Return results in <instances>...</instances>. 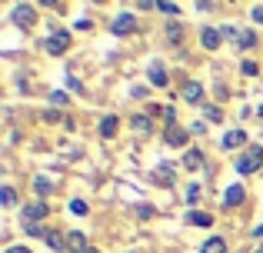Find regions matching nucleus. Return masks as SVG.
Returning <instances> with one entry per match:
<instances>
[{
    "mask_svg": "<svg viewBox=\"0 0 263 253\" xmlns=\"http://www.w3.org/2000/svg\"><path fill=\"white\" fill-rule=\"evenodd\" d=\"M260 163H263V147H260V143H253V147H247V153L237 157V163H233V167H237V173L247 177V173H257Z\"/></svg>",
    "mask_w": 263,
    "mask_h": 253,
    "instance_id": "nucleus-1",
    "label": "nucleus"
},
{
    "mask_svg": "<svg viewBox=\"0 0 263 253\" xmlns=\"http://www.w3.org/2000/svg\"><path fill=\"white\" fill-rule=\"evenodd\" d=\"M220 30H223L227 40H233V44L243 47V50H250V47L257 44V33H250V30H237V27H220Z\"/></svg>",
    "mask_w": 263,
    "mask_h": 253,
    "instance_id": "nucleus-2",
    "label": "nucleus"
},
{
    "mask_svg": "<svg viewBox=\"0 0 263 253\" xmlns=\"http://www.w3.org/2000/svg\"><path fill=\"white\" fill-rule=\"evenodd\" d=\"M67 47H70V33L67 30H53L50 40H47V50H50L53 57H60V53H67Z\"/></svg>",
    "mask_w": 263,
    "mask_h": 253,
    "instance_id": "nucleus-3",
    "label": "nucleus"
},
{
    "mask_svg": "<svg viewBox=\"0 0 263 253\" xmlns=\"http://www.w3.org/2000/svg\"><path fill=\"white\" fill-rule=\"evenodd\" d=\"M10 17H13V24H17V27H33L37 13H33V7H30V4H17Z\"/></svg>",
    "mask_w": 263,
    "mask_h": 253,
    "instance_id": "nucleus-4",
    "label": "nucleus"
},
{
    "mask_svg": "<svg viewBox=\"0 0 263 253\" xmlns=\"http://www.w3.org/2000/svg\"><path fill=\"white\" fill-rule=\"evenodd\" d=\"M110 30L117 33V37H123V33H130V30H137V17L134 13H120V17L110 24Z\"/></svg>",
    "mask_w": 263,
    "mask_h": 253,
    "instance_id": "nucleus-5",
    "label": "nucleus"
},
{
    "mask_svg": "<svg viewBox=\"0 0 263 253\" xmlns=\"http://www.w3.org/2000/svg\"><path fill=\"white\" fill-rule=\"evenodd\" d=\"M44 217H50L47 203H27V207H24V223H40Z\"/></svg>",
    "mask_w": 263,
    "mask_h": 253,
    "instance_id": "nucleus-6",
    "label": "nucleus"
},
{
    "mask_svg": "<svg viewBox=\"0 0 263 253\" xmlns=\"http://www.w3.org/2000/svg\"><path fill=\"white\" fill-rule=\"evenodd\" d=\"M180 97H183L186 104H200V100H203V84H197V80H186L183 90H180Z\"/></svg>",
    "mask_w": 263,
    "mask_h": 253,
    "instance_id": "nucleus-7",
    "label": "nucleus"
},
{
    "mask_svg": "<svg viewBox=\"0 0 263 253\" xmlns=\"http://www.w3.org/2000/svg\"><path fill=\"white\" fill-rule=\"evenodd\" d=\"M220 40H223V30H213V27H206V30L200 33V44H203V50H217Z\"/></svg>",
    "mask_w": 263,
    "mask_h": 253,
    "instance_id": "nucleus-8",
    "label": "nucleus"
},
{
    "mask_svg": "<svg viewBox=\"0 0 263 253\" xmlns=\"http://www.w3.org/2000/svg\"><path fill=\"white\" fill-rule=\"evenodd\" d=\"M67 247H70V253H87L90 243H87V237L80 233V230H73V233H67Z\"/></svg>",
    "mask_w": 263,
    "mask_h": 253,
    "instance_id": "nucleus-9",
    "label": "nucleus"
},
{
    "mask_svg": "<svg viewBox=\"0 0 263 253\" xmlns=\"http://www.w3.org/2000/svg\"><path fill=\"white\" fill-rule=\"evenodd\" d=\"M163 140H167L170 147H183V143H186V130H180V127L174 124V127L163 130Z\"/></svg>",
    "mask_w": 263,
    "mask_h": 253,
    "instance_id": "nucleus-10",
    "label": "nucleus"
},
{
    "mask_svg": "<svg viewBox=\"0 0 263 253\" xmlns=\"http://www.w3.org/2000/svg\"><path fill=\"white\" fill-rule=\"evenodd\" d=\"M237 203H243V183H233L223 193V207H237Z\"/></svg>",
    "mask_w": 263,
    "mask_h": 253,
    "instance_id": "nucleus-11",
    "label": "nucleus"
},
{
    "mask_svg": "<svg viewBox=\"0 0 263 253\" xmlns=\"http://www.w3.org/2000/svg\"><path fill=\"white\" fill-rule=\"evenodd\" d=\"M183 167H186V170H200V167H203V153H200L197 147H190V150L183 153Z\"/></svg>",
    "mask_w": 263,
    "mask_h": 253,
    "instance_id": "nucleus-12",
    "label": "nucleus"
},
{
    "mask_svg": "<svg viewBox=\"0 0 263 253\" xmlns=\"http://www.w3.org/2000/svg\"><path fill=\"white\" fill-rule=\"evenodd\" d=\"M154 180H160L163 187H174V167H170V163H160V167L154 170Z\"/></svg>",
    "mask_w": 263,
    "mask_h": 253,
    "instance_id": "nucleus-13",
    "label": "nucleus"
},
{
    "mask_svg": "<svg viewBox=\"0 0 263 253\" xmlns=\"http://www.w3.org/2000/svg\"><path fill=\"white\" fill-rule=\"evenodd\" d=\"M186 220H190L193 227H213V217L203 213V210H190V213H186Z\"/></svg>",
    "mask_w": 263,
    "mask_h": 253,
    "instance_id": "nucleus-14",
    "label": "nucleus"
},
{
    "mask_svg": "<svg viewBox=\"0 0 263 253\" xmlns=\"http://www.w3.org/2000/svg\"><path fill=\"white\" fill-rule=\"evenodd\" d=\"M200 253H227V240L223 237H210V240L200 247Z\"/></svg>",
    "mask_w": 263,
    "mask_h": 253,
    "instance_id": "nucleus-15",
    "label": "nucleus"
},
{
    "mask_svg": "<svg viewBox=\"0 0 263 253\" xmlns=\"http://www.w3.org/2000/svg\"><path fill=\"white\" fill-rule=\"evenodd\" d=\"M243 143H247V133H243V130H230V133L223 137V147H227V150H233V147H243Z\"/></svg>",
    "mask_w": 263,
    "mask_h": 253,
    "instance_id": "nucleus-16",
    "label": "nucleus"
},
{
    "mask_svg": "<svg viewBox=\"0 0 263 253\" xmlns=\"http://www.w3.org/2000/svg\"><path fill=\"white\" fill-rule=\"evenodd\" d=\"M150 84L154 87H167V70L160 64H150Z\"/></svg>",
    "mask_w": 263,
    "mask_h": 253,
    "instance_id": "nucleus-17",
    "label": "nucleus"
},
{
    "mask_svg": "<svg viewBox=\"0 0 263 253\" xmlns=\"http://www.w3.org/2000/svg\"><path fill=\"white\" fill-rule=\"evenodd\" d=\"M130 127H134L137 133H154V124H150V117H143V113H137V117L130 120Z\"/></svg>",
    "mask_w": 263,
    "mask_h": 253,
    "instance_id": "nucleus-18",
    "label": "nucleus"
},
{
    "mask_svg": "<svg viewBox=\"0 0 263 253\" xmlns=\"http://www.w3.org/2000/svg\"><path fill=\"white\" fill-rule=\"evenodd\" d=\"M163 30H167V40H170V44H180V40H183V27H180L177 20H170Z\"/></svg>",
    "mask_w": 263,
    "mask_h": 253,
    "instance_id": "nucleus-19",
    "label": "nucleus"
},
{
    "mask_svg": "<svg viewBox=\"0 0 263 253\" xmlns=\"http://www.w3.org/2000/svg\"><path fill=\"white\" fill-rule=\"evenodd\" d=\"M33 190H37L40 197H50V193H53V183H50V177H37V180H33Z\"/></svg>",
    "mask_w": 263,
    "mask_h": 253,
    "instance_id": "nucleus-20",
    "label": "nucleus"
},
{
    "mask_svg": "<svg viewBox=\"0 0 263 253\" xmlns=\"http://www.w3.org/2000/svg\"><path fill=\"white\" fill-rule=\"evenodd\" d=\"M44 240H47V247H50V250H64V247H67V243H64V237H60V233H53V230H47V237H44Z\"/></svg>",
    "mask_w": 263,
    "mask_h": 253,
    "instance_id": "nucleus-21",
    "label": "nucleus"
},
{
    "mask_svg": "<svg viewBox=\"0 0 263 253\" xmlns=\"http://www.w3.org/2000/svg\"><path fill=\"white\" fill-rule=\"evenodd\" d=\"M117 133V117H103L100 120V137H114Z\"/></svg>",
    "mask_w": 263,
    "mask_h": 253,
    "instance_id": "nucleus-22",
    "label": "nucleus"
},
{
    "mask_svg": "<svg viewBox=\"0 0 263 253\" xmlns=\"http://www.w3.org/2000/svg\"><path fill=\"white\" fill-rule=\"evenodd\" d=\"M203 113H206V120H213V124H220V120H223V110H220V107H203Z\"/></svg>",
    "mask_w": 263,
    "mask_h": 253,
    "instance_id": "nucleus-23",
    "label": "nucleus"
},
{
    "mask_svg": "<svg viewBox=\"0 0 263 253\" xmlns=\"http://www.w3.org/2000/svg\"><path fill=\"white\" fill-rule=\"evenodd\" d=\"M157 7H160L163 13H170V17H177V13H180V7H177V4H170V0H157Z\"/></svg>",
    "mask_w": 263,
    "mask_h": 253,
    "instance_id": "nucleus-24",
    "label": "nucleus"
},
{
    "mask_svg": "<svg viewBox=\"0 0 263 253\" xmlns=\"http://www.w3.org/2000/svg\"><path fill=\"white\" fill-rule=\"evenodd\" d=\"M200 200V183H190L186 187V203H197Z\"/></svg>",
    "mask_w": 263,
    "mask_h": 253,
    "instance_id": "nucleus-25",
    "label": "nucleus"
},
{
    "mask_svg": "<svg viewBox=\"0 0 263 253\" xmlns=\"http://www.w3.org/2000/svg\"><path fill=\"white\" fill-rule=\"evenodd\" d=\"M24 230H27L30 237H47V230L40 227V223H24Z\"/></svg>",
    "mask_w": 263,
    "mask_h": 253,
    "instance_id": "nucleus-26",
    "label": "nucleus"
},
{
    "mask_svg": "<svg viewBox=\"0 0 263 253\" xmlns=\"http://www.w3.org/2000/svg\"><path fill=\"white\" fill-rule=\"evenodd\" d=\"M0 200H4V207H13V200H17V197H13V187H4Z\"/></svg>",
    "mask_w": 263,
    "mask_h": 253,
    "instance_id": "nucleus-27",
    "label": "nucleus"
},
{
    "mask_svg": "<svg viewBox=\"0 0 263 253\" xmlns=\"http://www.w3.org/2000/svg\"><path fill=\"white\" fill-rule=\"evenodd\" d=\"M163 120H167V127L177 124V110H174V107H163Z\"/></svg>",
    "mask_w": 263,
    "mask_h": 253,
    "instance_id": "nucleus-28",
    "label": "nucleus"
},
{
    "mask_svg": "<svg viewBox=\"0 0 263 253\" xmlns=\"http://www.w3.org/2000/svg\"><path fill=\"white\" fill-rule=\"evenodd\" d=\"M70 210H73V213H77V217H84V213H87L90 207H87L84 200H73V203H70Z\"/></svg>",
    "mask_w": 263,
    "mask_h": 253,
    "instance_id": "nucleus-29",
    "label": "nucleus"
},
{
    "mask_svg": "<svg viewBox=\"0 0 263 253\" xmlns=\"http://www.w3.org/2000/svg\"><path fill=\"white\" fill-rule=\"evenodd\" d=\"M137 213H140L143 220H150V217H154V207H147V203H140V207H137Z\"/></svg>",
    "mask_w": 263,
    "mask_h": 253,
    "instance_id": "nucleus-30",
    "label": "nucleus"
},
{
    "mask_svg": "<svg viewBox=\"0 0 263 253\" xmlns=\"http://www.w3.org/2000/svg\"><path fill=\"white\" fill-rule=\"evenodd\" d=\"M50 104H57V107H64V104H67V93H60V90H57V93H50Z\"/></svg>",
    "mask_w": 263,
    "mask_h": 253,
    "instance_id": "nucleus-31",
    "label": "nucleus"
},
{
    "mask_svg": "<svg viewBox=\"0 0 263 253\" xmlns=\"http://www.w3.org/2000/svg\"><path fill=\"white\" fill-rule=\"evenodd\" d=\"M243 73H247V77H253V73H257V64H253V60H247V64H243Z\"/></svg>",
    "mask_w": 263,
    "mask_h": 253,
    "instance_id": "nucleus-32",
    "label": "nucleus"
},
{
    "mask_svg": "<svg viewBox=\"0 0 263 253\" xmlns=\"http://www.w3.org/2000/svg\"><path fill=\"white\" fill-rule=\"evenodd\" d=\"M253 20H257V24H263V7H253Z\"/></svg>",
    "mask_w": 263,
    "mask_h": 253,
    "instance_id": "nucleus-33",
    "label": "nucleus"
},
{
    "mask_svg": "<svg viewBox=\"0 0 263 253\" xmlns=\"http://www.w3.org/2000/svg\"><path fill=\"white\" fill-rule=\"evenodd\" d=\"M197 7H200V10H210V7H213V0H200Z\"/></svg>",
    "mask_w": 263,
    "mask_h": 253,
    "instance_id": "nucleus-34",
    "label": "nucleus"
},
{
    "mask_svg": "<svg viewBox=\"0 0 263 253\" xmlns=\"http://www.w3.org/2000/svg\"><path fill=\"white\" fill-rule=\"evenodd\" d=\"M7 253H30V247H10Z\"/></svg>",
    "mask_w": 263,
    "mask_h": 253,
    "instance_id": "nucleus-35",
    "label": "nucleus"
},
{
    "mask_svg": "<svg viewBox=\"0 0 263 253\" xmlns=\"http://www.w3.org/2000/svg\"><path fill=\"white\" fill-rule=\"evenodd\" d=\"M253 233H257V237H263V223H260V227H257V230H253Z\"/></svg>",
    "mask_w": 263,
    "mask_h": 253,
    "instance_id": "nucleus-36",
    "label": "nucleus"
},
{
    "mask_svg": "<svg viewBox=\"0 0 263 253\" xmlns=\"http://www.w3.org/2000/svg\"><path fill=\"white\" fill-rule=\"evenodd\" d=\"M40 4H47V7H53V4H57V0H40Z\"/></svg>",
    "mask_w": 263,
    "mask_h": 253,
    "instance_id": "nucleus-37",
    "label": "nucleus"
},
{
    "mask_svg": "<svg viewBox=\"0 0 263 253\" xmlns=\"http://www.w3.org/2000/svg\"><path fill=\"white\" fill-rule=\"evenodd\" d=\"M87 253H100V250H93V247H90V250H87Z\"/></svg>",
    "mask_w": 263,
    "mask_h": 253,
    "instance_id": "nucleus-38",
    "label": "nucleus"
},
{
    "mask_svg": "<svg viewBox=\"0 0 263 253\" xmlns=\"http://www.w3.org/2000/svg\"><path fill=\"white\" fill-rule=\"evenodd\" d=\"M257 113H260V117H263V107H260V110H257Z\"/></svg>",
    "mask_w": 263,
    "mask_h": 253,
    "instance_id": "nucleus-39",
    "label": "nucleus"
},
{
    "mask_svg": "<svg viewBox=\"0 0 263 253\" xmlns=\"http://www.w3.org/2000/svg\"><path fill=\"white\" fill-rule=\"evenodd\" d=\"M257 253H263V247H257Z\"/></svg>",
    "mask_w": 263,
    "mask_h": 253,
    "instance_id": "nucleus-40",
    "label": "nucleus"
},
{
    "mask_svg": "<svg viewBox=\"0 0 263 253\" xmlns=\"http://www.w3.org/2000/svg\"><path fill=\"white\" fill-rule=\"evenodd\" d=\"M97 4H100V0H97Z\"/></svg>",
    "mask_w": 263,
    "mask_h": 253,
    "instance_id": "nucleus-41",
    "label": "nucleus"
}]
</instances>
